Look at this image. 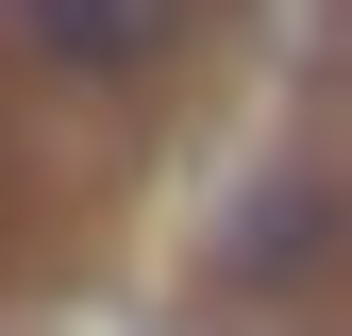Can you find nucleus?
Masks as SVG:
<instances>
[{
    "instance_id": "obj_1",
    "label": "nucleus",
    "mask_w": 352,
    "mask_h": 336,
    "mask_svg": "<svg viewBox=\"0 0 352 336\" xmlns=\"http://www.w3.org/2000/svg\"><path fill=\"white\" fill-rule=\"evenodd\" d=\"M185 17H201V0H17V34H34L67 84H135V67H168V51H185Z\"/></svg>"
},
{
    "instance_id": "obj_2",
    "label": "nucleus",
    "mask_w": 352,
    "mask_h": 336,
    "mask_svg": "<svg viewBox=\"0 0 352 336\" xmlns=\"http://www.w3.org/2000/svg\"><path fill=\"white\" fill-rule=\"evenodd\" d=\"M285 252H336V185H269L235 219V269H285Z\"/></svg>"
}]
</instances>
